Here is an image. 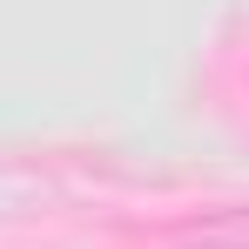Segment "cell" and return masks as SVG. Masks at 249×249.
I'll list each match as a JSON object with an SVG mask.
<instances>
[{
    "label": "cell",
    "mask_w": 249,
    "mask_h": 249,
    "mask_svg": "<svg viewBox=\"0 0 249 249\" xmlns=\"http://www.w3.org/2000/svg\"><path fill=\"white\" fill-rule=\"evenodd\" d=\"M175 249H249V202H222L202 215H182L168 229Z\"/></svg>",
    "instance_id": "obj_1"
}]
</instances>
